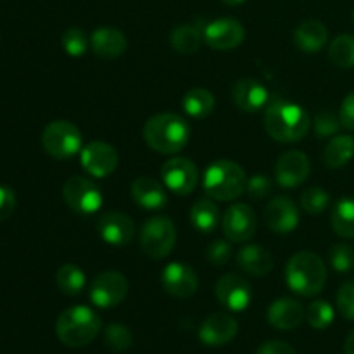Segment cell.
Returning a JSON list of instances; mask_svg holds the SVG:
<instances>
[{"mask_svg": "<svg viewBox=\"0 0 354 354\" xmlns=\"http://www.w3.org/2000/svg\"><path fill=\"white\" fill-rule=\"evenodd\" d=\"M328 57L337 68H354V35L344 33L335 37L328 47Z\"/></svg>", "mask_w": 354, "mask_h": 354, "instance_id": "32", "label": "cell"}, {"mask_svg": "<svg viewBox=\"0 0 354 354\" xmlns=\"http://www.w3.org/2000/svg\"><path fill=\"white\" fill-rule=\"evenodd\" d=\"M344 353L346 354H354V330L349 332V335H348V337H346Z\"/></svg>", "mask_w": 354, "mask_h": 354, "instance_id": "45", "label": "cell"}, {"mask_svg": "<svg viewBox=\"0 0 354 354\" xmlns=\"http://www.w3.org/2000/svg\"><path fill=\"white\" fill-rule=\"evenodd\" d=\"M237 265L252 277H266L273 270V256L259 244H248L237 252Z\"/></svg>", "mask_w": 354, "mask_h": 354, "instance_id": "25", "label": "cell"}, {"mask_svg": "<svg viewBox=\"0 0 354 354\" xmlns=\"http://www.w3.org/2000/svg\"><path fill=\"white\" fill-rule=\"evenodd\" d=\"M214 104H216L214 95L206 88H190L182 99L183 111L196 120L209 116L214 109Z\"/></svg>", "mask_w": 354, "mask_h": 354, "instance_id": "30", "label": "cell"}, {"mask_svg": "<svg viewBox=\"0 0 354 354\" xmlns=\"http://www.w3.org/2000/svg\"><path fill=\"white\" fill-rule=\"evenodd\" d=\"M273 189V180L266 175H252L251 178L248 180V189L245 192L249 194L251 199H265L272 194Z\"/></svg>", "mask_w": 354, "mask_h": 354, "instance_id": "41", "label": "cell"}, {"mask_svg": "<svg viewBox=\"0 0 354 354\" xmlns=\"http://www.w3.org/2000/svg\"><path fill=\"white\" fill-rule=\"evenodd\" d=\"M144 140L159 154H176L190 140V124L175 113H159L144 124Z\"/></svg>", "mask_w": 354, "mask_h": 354, "instance_id": "2", "label": "cell"}, {"mask_svg": "<svg viewBox=\"0 0 354 354\" xmlns=\"http://www.w3.org/2000/svg\"><path fill=\"white\" fill-rule=\"evenodd\" d=\"M354 158V138L351 135H335L324 151L325 166L332 169L342 168Z\"/></svg>", "mask_w": 354, "mask_h": 354, "instance_id": "27", "label": "cell"}, {"mask_svg": "<svg viewBox=\"0 0 354 354\" xmlns=\"http://www.w3.org/2000/svg\"><path fill=\"white\" fill-rule=\"evenodd\" d=\"M161 178L165 187L178 196H189L199 183V171L194 161L187 158H171L161 168Z\"/></svg>", "mask_w": 354, "mask_h": 354, "instance_id": "11", "label": "cell"}, {"mask_svg": "<svg viewBox=\"0 0 354 354\" xmlns=\"http://www.w3.org/2000/svg\"><path fill=\"white\" fill-rule=\"evenodd\" d=\"M265 221L275 234H290L299 225V207L290 197L277 196L266 204Z\"/></svg>", "mask_w": 354, "mask_h": 354, "instance_id": "17", "label": "cell"}, {"mask_svg": "<svg viewBox=\"0 0 354 354\" xmlns=\"http://www.w3.org/2000/svg\"><path fill=\"white\" fill-rule=\"evenodd\" d=\"M82 166L90 176L95 178H106L113 175L120 162L118 151L107 142H90L80 151Z\"/></svg>", "mask_w": 354, "mask_h": 354, "instance_id": "12", "label": "cell"}, {"mask_svg": "<svg viewBox=\"0 0 354 354\" xmlns=\"http://www.w3.org/2000/svg\"><path fill=\"white\" fill-rule=\"evenodd\" d=\"M61 44L66 54L71 55V57H82L88 50L90 38L86 37V33L82 28H68L62 33Z\"/></svg>", "mask_w": 354, "mask_h": 354, "instance_id": "36", "label": "cell"}, {"mask_svg": "<svg viewBox=\"0 0 354 354\" xmlns=\"http://www.w3.org/2000/svg\"><path fill=\"white\" fill-rule=\"evenodd\" d=\"M339 118H341L342 127L354 131V92L348 93L346 99L342 100L341 111H339Z\"/></svg>", "mask_w": 354, "mask_h": 354, "instance_id": "43", "label": "cell"}, {"mask_svg": "<svg viewBox=\"0 0 354 354\" xmlns=\"http://www.w3.org/2000/svg\"><path fill=\"white\" fill-rule=\"evenodd\" d=\"M332 228L342 239H354V199L342 197L332 207Z\"/></svg>", "mask_w": 354, "mask_h": 354, "instance_id": "29", "label": "cell"}, {"mask_svg": "<svg viewBox=\"0 0 354 354\" xmlns=\"http://www.w3.org/2000/svg\"><path fill=\"white\" fill-rule=\"evenodd\" d=\"M190 223L201 234H211L220 225V209L213 199H199L190 209Z\"/></svg>", "mask_w": 354, "mask_h": 354, "instance_id": "28", "label": "cell"}, {"mask_svg": "<svg viewBox=\"0 0 354 354\" xmlns=\"http://www.w3.org/2000/svg\"><path fill=\"white\" fill-rule=\"evenodd\" d=\"M311 171V162L304 152L287 151L277 159L275 180L283 189H296L306 182Z\"/></svg>", "mask_w": 354, "mask_h": 354, "instance_id": "14", "label": "cell"}, {"mask_svg": "<svg viewBox=\"0 0 354 354\" xmlns=\"http://www.w3.org/2000/svg\"><path fill=\"white\" fill-rule=\"evenodd\" d=\"M203 189L209 199L230 203L245 192L248 176L235 161L218 159L211 162L204 171Z\"/></svg>", "mask_w": 354, "mask_h": 354, "instance_id": "4", "label": "cell"}, {"mask_svg": "<svg viewBox=\"0 0 354 354\" xmlns=\"http://www.w3.org/2000/svg\"><path fill=\"white\" fill-rule=\"evenodd\" d=\"M221 2L227 3V6H232V7H234V6H241V3H244L245 0H221Z\"/></svg>", "mask_w": 354, "mask_h": 354, "instance_id": "46", "label": "cell"}, {"mask_svg": "<svg viewBox=\"0 0 354 354\" xmlns=\"http://www.w3.org/2000/svg\"><path fill=\"white\" fill-rule=\"evenodd\" d=\"M175 242L176 228L168 216L149 218L140 230V248L151 259L168 258Z\"/></svg>", "mask_w": 354, "mask_h": 354, "instance_id": "7", "label": "cell"}, {"mask_svg": "<svg viewBox=\"0 0 354 354\" xmlns=\"http://www.w3.org/2000/svg\"><path fill=\"white\" fill-rule=\"evenodd\" d=\"M128 294V280L116 270L100 272L90 287V299L97 308L109 310L124 301Z\"/></svg>", "mask_w": 354, "mask_h": 354, "instance_id": "9", "label": "cell"}, {"mask_svg": "<svg viewBox=\"0 0 354 354\" xmlns=\"http://www.w3.org/2000/svg\"><path fill=\"white\" fill-rule=\"evenodd\" d=\"M245 30L234 17H220L204 26V41L214 50H232L244 41Z\"/></svg>", "mask_w": 354, "mask_h": 354, "instance_id": "13", "label": "cell"}, {"mask_svg": "<svg viewBox=\"0 0 354 354\" xmlns=\"http://www.w3.org/2000/svg\"><path fill=\"white\" fill-rule=\"evenodd\" d=\"M311 128V118L304 107L289 100L270 104L265 113V130L273 140L296 144L303 140Z\"/></svg>", "mask_w": 354, "mask_h": 354, "instance_id": "1", "label": "cell"}, {"mask_svg": "<svg viewBox=\"0 0 354 354\" xmlns=\"http://www.w3.org/2000/svg\"><path fill=\"white\" fill-rule=\"evenodd\" d=\"M131 199L144 209H161L168 203L166 187L151 176H138L131 183Z\"/></svg>", "mask_w": 354, "mask_h": 354, "instance_id": "23", "label": "cell"}, {"mask_svg": "<svg viewBox=\"0 0 354 354\" xmlns=\"http://www.w3.org/2000/svg\"><path fill=\"white\" fill-rule=\"evenodd\" d=\"M266 317L272 327L279 330H294L306 318V310L292 297H280L270 304Z\"/></svg>", "mask_w": 354, "mask_h": 354, "instance_id": "20", "label": "cell"}, {"mask_svg": "<svg viewBox=\"0 0 354 354\" xmlns=\"http://www.w3.org/2000/svg\"><path fill=\"white\" fill-rule=\"evenodd\" d=\"M328 263L337 273L354 270V249L349 244H334L328 249Z\"/></svg>", "mask_w": 354, "mask_h": 354, "instance_id": "37", "label": "cell"}, {"mask_svg": "<svg viewBox=\"0 0 354 354\" xmlns=\"http://www.w3.org/2000/svg\"><path fill=\"white\" fill-rule=\"evenodd\" d=\"M328 30L322 21L306 19L294 31V44L306 54H317L327 45Z\"/></svg>", "mask_w": 354, "mask_h": 354, "instance_id": "24", "label": "cell"}, {"mask_svg": "<svg viewBox=\"0 0 354 354\" xmlns=\"http://www.w3.org/2000/svg\"><path fill=\"white\" fill-rule=\"evenodd\" d=\"M204 40V28L201 30L194 23H183L176 26L169 35V44L178 54L190 55L196 54L201 48V44Z\"/></svg>", "mask_w": 354, "mask_h": 354, "instance_id": "26", "label": "cell"}, {"mask_svg": "<svg viewBox=\"0 0 354 354\" xmlns=\"http://www.w3.org/2000/svg\"><path fill=\"white\" fill-rule=\"evenodd\" d=\"M62 197L69 209L75 211L76 214H83V216L97 213L104 201L99 187L90 178L80 175L66 180L64 187H62Z\"/></svg>", "mask_w": 354, "mask_h": 354, "instance_id": "8", "label": "cell"}, {"mask_svg": "<svg viewBox=\"0 0 354 354\" xmlns=\"http://www.w3.org/2000/svg\"><path fill=\"white\" fill-rule=\"evenodd\" d=\"M14 209H16V194L9 187L0 185V223L9 220Z\"/></svg>", "mask_w": 354, "mask_h": 354, "instance_id": "42", "label": "cell"}, {"mask_svg": "<svg viewBox=\"0 0 354 354\" xmlns=\"http://www.w3.org/2000/svg\"><path fill=\"white\" fill-rule=\"evenodd\" d=\"M256 354H297L296 349L283 341H268L258 348Z\"/></svg>", "mask_w": 354, "mask_h": 354, "instance_id": "44", "label": "cell"}, {"mask_svg": "<svg viewBox=\"0 0 354 354\" xmlns=\"http://www.w3.org/2000/svg\"><path fill=\"white\" fill-rule=\"evenodd\" d=\"M342 123L341 118L337 114L330 113V111H324V113H318L317 118L313 121L315 133H317L318 138H330L339 135V130H341Z\"/></svg>", "mask_w": 354, "mask_h": 354, "instance_id": "38", "label": "cell"}, {"mask_svg": "<svg viewBox=\"0 0 354 354\" xmlns=\"http://www.w3.org/2000/svg\"><path fill=\"white\" fill-rule=\"evenodd\" d=\"M162 289L176 299H187L194 296L199 287V279L190 266L183 263H169L161 273Z\"/></svg>", "mask_w": 354, "mask_h": 354, "instance_id": "18", "label": "cell"}, {"mask_svg": "<svg viewBox=\"0 0 354 354\" xmlns=\"http://www.w3.org/2000/svg\"><path fill=\"white\" fill-rule=\"evenodd\" d=\"M334 317V308L324 299L313 301L306 308V322L310 324L311 328H317V330H325L327 327H330Z\"/></svg>", "mask_w": 354, "mask_h": 354, "instance_id": "34", "label": "cell"}, {"mask_svg": "<svg viewBox=\"0 0 354 354\" xmlns=\"http://www.w3.org/2000/svg\"><path fill=\"white\" fill-rule=\"evenodd\" d=\"M258 228V216L254 209L244 203H235L225 211L221 218V230L230 242H248L254 237Z\"/></svg>", "mask_w": 354, "mask_h": 354, "instance_id": "10", "label": "cell"}, {"mask_svg": "<svg viewBox=\"0 0 354 354\" xmlns=\"http://www.w3.org/2000/svg\"><path fill=\"white\" fill-rule=\"evenodd\" d=\"M232 100L245 113H258L268 102V90L254 78H242L232 88Z\"/></svg>", "mask_w": 354, "mask_h": 354, "instance_id": "21", "label": "cell"}, {"mask_svg": "<svg viewBox=\"0 0 354 354\" xmlns=\"http://www.w3.org/2000/svg\"><path fill=\"white\" fill-rule=\"evenodd\" d=\"M97 232L106 244L114 245V248H124L135 239V223L128 214L111 211L99 218Z\"/></svg>", "mask_w": 354, "mask_h": 354, "instance_id": "16", "label": "cell"}, {"mask_svg": "<svg viewBox=\"0 0 354 354\" xmlns=\"http://www.w3.org/2000/svg\"><path fill=\"white\" fill-rule=\"evenodd\" d=\"M239 324L232 315L228 313H213L203 322L199 328V339L203 344L225 346L237 335Z\"/></svg>", "mask_w": 354, "mask_h": 354, "instance_id": "19", "label": "cell"}, {"mask_svg": "<svg viewBox=\"0 0 354 354\" xmlns=\"http://www.w3.org/2000/svg\"><path fill=\"white\" fill-rule=\"evenodd\" d=\"M353 21H354V10H353Z\"/></svg>", "mask_w": 354, "mask_h": 354, "instance_id": "47", "label": "cell"}, {"mask_svg": "<svg viewBox=\"0 0 354 354\" xmlns=\"http://www.w3.org/2000/svg\"><path fill=\"white\" fill-rule=\"evenodd\" d=\"M337 308L346 320L354 322V279L342 283L339 289Z\"/></svg>", "mask_w": 354, "mask_h": 354, "instance_id": "40", "label": "cell"}, {"mask_svg": "<svg viewBox=\"0 0 354 354\" xmlns=\"http://www.w3.org/2000/svg\"><path fill=\"white\" fill-rule=\"evenodd\" d=\"M286 282L292 292L313 297L324 290L327 282V266L324 259L310 251H301L286 266Z\"/></svg>", "mask_w": 354, "mask_h": 354, "instance_id": "3", "label": "cell"}, {"mask_svg": "<svg viewBox=\"0 0 354 354\" xmlns=\"http://www.w3.org/2000/svg\"><path fill=\"white\" fill-rule=\"evenodd\" d=\"M90 47H92L93 54L100 59H118L127 52L128 41L123 31L118 28L102 26L97 28L92 35H90Z\"/></svg>", "mask_w": 354, "mask_h": 354, "instance_id": "22", "label": "cell"}, {"mask_svg": "<svg viewBox=\"0 0 354 354\" xmlns=\"http://www.w3.org/2000/svg\"><path fill=\"white\" fill-rule=\"evenodd\" d=\"M218 301L230 311H244L251 304L252 290L248 280L237 273L220 277L214 287Z\"/></svg>", "mask_w": 354, "mask_h": 354, "instance_id": "15", "label": "cell"}, {"mask_svg": "<svg viewBox=\"0 0 354 354\" xmlns=\"http://www.w3.org/2000/svg\"><path fill=\"white\" fill-rule=\"evenodd\" d=\"M206 258L211 265L225 266L232 259V244L230 241H213L206 249Z\"/></svg>", "mask_w": 354, "mask_h": 354, "instance_id": "39", "label": "cell"}, {"mask_svg": "<svg viewBox=\"0 0 354 354\" xmlns=\"http://www.w3.org/2000/svg\"><path fill=\"white\" fill-rule=\"evenodd\" d=\"M104 342H106V346L111 351L124 353L133 344V334L124 325L111 324L104 330Z\"/></svg>", "mask_w": 354, "mask_h": 354, "instance_id": "33", "label": "cell"}, {"mask_svg": "<svg viewBox=\"0 0 354 354\" xmlns=\"http://www.w3.org/2000/svg\"><path fill=\"white\" fill-rule=\"evenodd\" d=\"M55 283L66 296H78L85 289V272L76 265H62L55 273Z\"/></svg>", "mask_w": 354, "mask_h": 354, "instance_id": "31", "label": "cell"}, {"mask_svg": "<svg viewBox=\"0 0 354 354\" xmlns=\"http://www.w3.org/2000/svg\"><path fill=\"white\" fill-rule=\"evenodd\" d=\"M328 204H330V196L322 187H310L301 196V207L308 214H311V216H317V214L324 213L328 207Z\"/></svg>", "mask_w": 354, "mask_h": 354, "instance_id": "35", "label": "cell"}, {"mask_svg": "<svg viewBox=\"0 0 354 354\" xmlns=\"http://www.w3.org/2000/svg\"><path fill=\"white\" fill-rule=\"evenodd\" d=\"M83 137L75 123L66 120L52 121L41 133V145L50 158L69 159L82 151Z\"/></svg>", "mask_w": 354, "mask_h": 354, "instance_id": "6", "label": "cell"}, {"mask_svg": "<svg viewBox=\"0 0 354 354\" xmlns=\"http://www.w3.org/2000/svg\"><path fill=\"white\" fill-rule=\"evenodd\" d=\"M102 328L99 315L88 306H71L59 315L55 334L68 348H82L90 344Z\"/></svg>", "mask_w": 354, "mask_h": 354, "instance_id": "5", "label": "cell"}]
</instances>
